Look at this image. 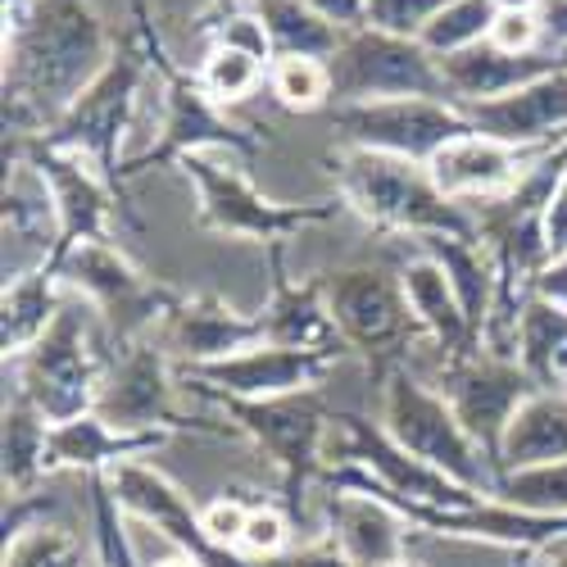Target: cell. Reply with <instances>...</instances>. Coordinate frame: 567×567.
I'll list each match as a JSON object with an SVG mask.
<instances>
[{
	"label": "cell",
	"mask_w": 567,
	"mask_h": 567,
	"mask_svg": "<svg viewBox=\"0 0 567 567\" xmlns=\"http://www.w3.org/2000/svg\"><path fill=\"white\" fill-rule=\"evenodd\" d=\"M318 536L332 540L354 567H400L413 558L417 532L409 517L372 491L318 482Z\"/></svg>",
	"instance_id": "7c38bea8"
},
{
	"label": "cell",
	"mask_w": 567,
	"mask_h": 567,
	"mask_svg": "<svg viewBox=\"0 0 567 567\" xmlns=\"http://www.w3.org/2000/svg\"><path fill=\"white\" fill-rule=\"evenodd\" d=\"M540 23H545V51L567 45V0H540Z\"/></svg>",
	"instance_id": "b9f144b4"
},
{
	"label": "cell",
	"mask_w": 567,
	"mask_h": 567,
	"mask_svg": "<svg viewBox=\"0 0 567 567\" xmlns=\"http://www.w3.org/2000/svg\"><path fill=\"white\" fill-rule=\"evenodd\" d=\"M291 513L281 504H255L250 517H246V532H241V554L255 558V563H272L291 549Z\"/></svg>",
	"instance_id": "836d02e7"
},
{
	"label": "cell",
	"mask_w": 567,
	"mask_h": 567,
	"mask_svg": "<svg viewBox=\"0 0 567 567\" xmlns=\"http://www.w3.org/2000/svg\"><path fill=\"white\" fill-rule=\"evenodd\" d=\"M337 192L363 218L386 231L404 236H477V214L454 205L436 192L427 164L395 159L382 151H354L337 155Z\"/></svg>",
	"instance_id": "7a4b0ae2"
},
{
	"label": "cell",
	"mask_w": 567,
	"mask_h": 567,
	"mask_svg": "<svg viewBox=\"0 0 567 567\" xmlns=\"http://www.w3.org/2000/svg\"><path fill=\"white\" fill-rule=\"evenodd\" d=\"M86 567H105V563H96V558H91V563H86Z\"/></svg>",
	"instance_id": "681fc988"
},
{
	"label": "cell",
	"mask_w": 567,
	"mask_h": 567,
	"mask_svg": "<svg viewBox=\"0 0 567 567\" xmlns=\"http://www.w3.org/2000/svg\"><path fill=\"white\" fill-rule=\"evenodd\" d=\"M554 60H558V69H567V45H558V51H554Z\"/></svg>",
	"instance_id": "7dc6e473"
},
{
	"label": "cell",
	"mask_w": 567,
	"mask_h": 567,
	"mask_svg": "<svg viewBox=\"0 0 567 567\" xmlns=\"http://www.w3.org/2000/svg\"><path fill=\"white\" fill-rule=\"evenodd\" d=\"M536 563H540V567H567V536L549 540V545L536 554Z\"/></svg>",
	"instance_id": "ee69618b"
},
{
	"label": "cell",
	"mask_w": 567,
	"mask_h": 567,
	"mask_svg": "<svg viewBox=\"0 0 567 567\" xmlns=\"http://www.w3.org/2000/svg\"><path fill=\"white\" fill-rule=\"evenodd\" d=\"M268 23L272 51L277 55H305V60H332L341 51L346 32L337 23H327L305 0H259L255 10Z\"/></svg>",
	"instance_id": "4316f807"
},
{
	"label": "cell",
	"mask_w": 567,
	"mask_h": 567,
	"mask_svg": "<svg viewBox=\"0 0 567 567\" xmlns=\"http://www.w3.org/2000/svg\"><path fill=\"white\" fill-rule=\"evenodd\" d=\"M45 441H51V422H45L28 400H6V491L23 495L32 491L45 472Z\"/></svg>",
	"instance_id": "83f0119b"
},
{
	"label": "cell",
	"mask_w": 567,
	"mask_h": 567,
	"mask_svg": "<svg viewBox=\"0 0 567 567\" xmlns=\"http://www.w3.org/2000/svg\"><path fill=\"white\" fill-rule=\"evenodd\" d=\"M101 313L82 296L69 291L55 327L19 359H6V377L19 400H28L45 422H73L82 413H96L105 363H101Z\"/></svg>",
	"instance_id": "3957f363"
},
{
	"label": "cell",
	"mask_w": 567,
	"mask_h": 567,
	"mask_svg": "<svg viewBox=\"0 0 567 567\" xmlns=\"http://www.w3.org/2000/svg\"><path fill=\"white\" fill-rule=\"evenodd\" d=\"M458 110L472 123V132L504 141V146L527 155H549L567 146V69H554L527 86L508 91V96L472 101Z\"/></svg>",
	"instance_id": "5bb4252c"
},
{
	"label": "cell",
	"mask_w": 567,
	"mask_h": 567,
	"mask_svg": "<svg viewBox=\"0 0 567 567\" xmlns=\"http://www.w3.org/2000/svg\"><path fill=\"white\" fill-rule=\"evenodd\" d=\"M69 305V287L55 268H41L6 287V359H19L55 327L60 309Z\"/></svg>",
	"instance_id": "484cf974"
},
{
	"label": "cell",
	"mask_w": 567,
	"mask_h": 567,
	"mask_svg": "<svg viewBox=\"0 0 567 567\" xmlns=\"http://www.w3.org/2000/svg\"><path fill=\"white\" fill-rule=\"evenodd\" d=\"M177 168L186 173V182H192L196 196H200V223L218 236H231V241L281 246L291 231L332 223L341 214L337 200H327V205H277V200H268L241 173L236 155L200 151V155H182Z\"/></svg>",
	"instance_id": "5b68a950"
},
{
	"label": "cell",
	"mask_w": 567,
	"mask_h": 567,
	"mask_svg": "<svg viewBox=\"0 0 567 567\" xmlns=\"http://www.w3.org/2000/svg\"><path fill=\"white\" fill-rule=\"evenodd\" d=\"M6 91L14 118L32 114V123H45V132L110 69L105 32L78 0H45L28 23H14V41L6 45Z\"/></svg>",
	"instance_id": "6da1fadb"
},
{
	"label": "cell",
	"mask_w": 567,
	"mask_h": 567,
	"mask_svg": "<svg viewBox=\"0 0 567 567\" xmlns=\"http://www.w3.org/2000/svg\"><path fill=\"white\" fill-rule=\"evenodd\" d=\"M495 19H499V10H495V0H450L445 10H436L432 14V23L422 28V45L436 55V60H445V55H458V51H467V45H482L486 37H491V28H495Z\"/></svg>",
	"instance_id": "f1b7e54d"
},
{
	"label": "cell",
	"mask_w": 567,
	"mask_h": 567,
	"mask_svg": "<svg viewBox=\"0 0 567 567\" xmlns=\"http://www.w3.org/2000/svg\"><path fill=\"white\" fill-rule=\"evenodd\" d=\"M305 6H313L327 23H337L341 32L368 28V6H363V0H305Z\"/></svg>",
	"instance_id": "60d3db41"
},
{
	"label": "cell",
	"mask_w": 567,
	"mask_h": 567,
	"mask_svg": "<svg viewBox=\"0 0 567 567\" xmlns=\"http://www.w3.org/2000/svg\"><path fill=\"white\" fill-rule=\"evenodd\" d=\"M168 354L182 359V368H196V363H214L227 359L236 350H250L264 341V322L259 313H236L223 300H192V305H177L168 318Z\"/></svg>",
	"instance_id": "44dd1931"
},
{
	"label": "cell",
	"mask_w": 567,
	"mask_h": 567,
	"mask_svg": "<svg viewBox=\"0 0 567 567\" xmlns=\"http://www.w3.org/2000/svg\"><path fill=\"white\" fill-rule=\"evenodd\" d=\"M486 41L495 45V51H504V55H536L540 41H545L540 10H508V14H499Z\"/></svg>",
	"instance_id": "8d00e7d4"
},
{
	"label": "cell",
	"mask_w": 567,
	"mask_h": 567,
	"mask_svg": "<svg viewBox=\"0 0 567 567\" xmlns=\"http://www.w3.org/2000/svg\"><path fill=\"white\" fill-rule=\"evenodd\" d=\"M168 445V432H118L101 413H82L73 422H55L45 441V472H110L123 458H155Z\"/></svg>",
	"instance_id": "ffe728a7"
},
{
	"label": "cell",
	"mask_w": 567,
	"mask_h": 567,
	"mask_svg": "<svg viewBox=\"0 0 567 567\" xmlns=\"http://www.w3.org/2000/svg\"><path fill=\"white\" fill-rule=\"evenodd\" d=\"M400 277V291H404V305L417 322V332H427L432 346L441 350L445 363H458L467 354H482V341H477V327H472L458 291H454V281L450 272L432 259V255H413L395 268Z\"/></svg>",
	"instance_id": "ac0fdd59"
},
{
	"label": "cell",
	"mask_w": 567,
	"mask_h": 567,
	"mask_svg": "<svg viewBox=\"0 0 567 567\" xmlns=\"http://www.w3.org/2000/svg\"><path fill=\"white\" fill-rule=\"evenodd\" d=\"M214 45H227V51H241V55L259 60L264 69L277 60L272 37H268V23H264L259 14H231V19H223V23H218V32H214Z\"/></svg>",
	"instance_id": "d590c367"
},
{
	"label": "cell",
	"mask_w": 567,
	"mask_h": 567,
	"mask_svg": "<svg viewBox=\"0 0 567 567\" xmlns=\"http://www.w3.org/2000/svg\"><path fill=\"white\" fill-rule=\"evenodd\" d=\"M567 458V395L563 391H532L523 409L513 413L504 445H499V482L508 472L549 467Z\"/></svg>",
	"instance_id": "cb8c5ba5"
},
{
	"label": "cell",
	"mask_w": 567,
	"mask_h": 567,
	"mask_svg": "<svg viewBox=\"0 0 567 567\" xmlns=\"http://www.w3.org/2000/svg\"><path fill=\"white\" fill-rule=\"evenodd\" d=\"M272 96L277 105H287L296 114H313L332 101V73H327V60H305V55H277L268 69Z\"/></svg>",
	"instance_id": "f546056e"
},
{
	"label": "cell",
	"mask_w": 567,
	"mask_h": 567,
	"mask_svg": "<svg viewBox=\"0 0 567 567\" xmlns=\"http://www.w3.org/2000/svg\"><path fill=\"white\" fill-rule=\"evenodd\" d=\"M264 78V64L241 55V51H227V45H209V55L200 64V86H205V96L214 105H236V101H246L250 91L259 86Z\"/></svg>",
	"instance_id": "1f68e13d"
},
{
	"label": "cell",
	"mask_w": 567,
	"mask_h": 567,
	"mask_svg": "<svg viewBox=\"0 0 567 567\" xmlns=\"http://www.w3.org/2000/svg\"><path fill=\"white\" fill-rule=\"evenodd\" d=\"M540 155L513 151L504 141H491L482 132H467L458 141H450L445 151H436L427 159V173L436 182V192L454 205H491L504 200L508 192H517V182L532 173Z\"/></svg>",
	"instance_id": "e0dca14e"
},
{
	"label": "cell",
	"mask_w": 567,
	"mask_h": 567,
	"mask_svg": "<svg viewBox=\"0 0 567 567\" xmlns=\"http://www.w3.org/2000/svg\"><path fill=\"white\" fill-rule=\"evenodd\" d=\"M146 78L151 73L136 55H114L110 69L60 114V123L51 127L45 141L60 151L82 155L86 164H96L110 177L114 168H123L132 110H136V96H141V86H146Z\"/></svg>",
	"instance_id": "9c48e42d"
},
{
	"label": "cell",
	"mask_w": 567,
	"mask_h": 567,
	"mask_svg": "<svg viewBox=\"0 0 567 567\" xmlns=\"http://www.w3.org/2000/svg\"><path fill=\"white\" fill-rule=\"evenodd\" d=\"M558 391H563V395H567V377H563V386H558Z\"/></svg>",
	"instance_id": "f907efd6"
},
{
	"label": "cell",
	"mask_w": 567,
	"mask_h": 567,
	"mask_svg": "<svg viewBox=\"0 0 567 567\" xmlns=\"http://www.w3.org/2000/svg\"><path fill=\"white\" fill-rule=\"evenodd\" d=\"M159 567H200V563L186 558V554H177V558H168V563H159Z\"/></svg>",
	"instance_id": "bcb514c9"
},
{
	"label": "cell",
	"mask_w": 567,
	"mask_h": 567,
	"mask_svg": "<svg viewBox=\"0 0 567 567\" xmlns=\"http://www.w3.org/2000/svg\"><path fill=\"white\" fill-rule=\"evenodd\" d=\"M322 296H327V309H332L346 346H359L368 354L404 346L409 327H417L409 305H404L400 277L382 272V268H337V272H327Z\"/></svg>",
	"instance_id": "4fadbf2b"
},
{
	"label": "cell",
	"mask_w": 567,
	"mask_h": 567,
	"mask_svg": "<svg viewBox=\"0 0 567 567\" xmlns=\"http://www.w3.org/2000/svg\"><path fill=\"white\" fill-rule=\"evenodd\" d=\"M363 6H368V28L417 41L422 28L432 23V14L445 10L450 0H363Z\"/></svg>",
	"instance_id": "e575fe53"
},
{
	"label": "cell",
	"mask_w": 567,
	"mask_h": 567,
	"mask_svg": "<svg viewBox=\"0 0 567 567\" xmlns=\"http://www.w3.org/2000/svg\"><path fill=\"white\" fill-rule=\"evenodd\" d=\"M96 413L118 432H173L186 427L177 413V386L168 372V350L132 346L105 368Z\"/></svg>",
	"instance_id": "9a60e30c"
},
{
	"label": "cell",
	"mask_w": 567,
	"mask_h": 567,
	"mask_svg": "<svg viewBox=\"0 0 567 567\" xmlns=\"http://www.w3.org/2000/svg\"><path fill=\"white\" fill-rule=\"evenodd\" d=\"M268 567H354L332 540L327 536H313V540H305V545H291L281 558H272Z\"/></svg>",
	"instance_id": "ab89813d"
},
{
	"label": "cell",
	"mask_w": 567,
	"mask_h": 567,
	"mask_svg": "<svg viewBox=\"0 0 567 567\" xmlns=\"http://www.w3.org/2000/svg\"><path fill=\"white\" fill-rule=\"evenodd\" d=\"M540 241H545V268L567 259V177L554 186V196L540 214Z\"/></svg>",
	"instance_id": "f35d334b"
},
{
	"label": "cell",
	"mask_w": 567,
	"mask_h": 567,
	"mask_svg": "<svg viewBox=\"0 0 567 567\" xmlns=\"http://www.w3.org/2000/svg\"><path fill=\"white\" fill-rule=\"evenodd\" d=\"M55 272L64 277V287L73 296H82L123 337L141 332L146 322H159V318H168L177 309V300L164 287H155V281L110 241L69 246L55 259Z\"/></svg>",
	"instance_id": "52a82bcc"
},
{
	"label": "cell",
	"mask_w": 567,
	"mask_h": 567,
	"mask_svg": "<svg viewBox=\"0 0 567 567\" xmlns=\"http://www.w3.org/2000/svg\"><path fill=\"white\" fill-rule=\"evenodd\" d=\"M432 386L450 400L467 436L482 445V454L491 458L495 477H499V445H504L508 422L523 409V400L540 386L523 372V363L491 359V354H467L458 363H445Z\"/></svg>",
	"instance_id": "8fae6325"
},
{
	"label": "cell",
	"mask_w": 567,
	"mask_h": 567,
	"mask_svg": "<svg viewBox=\"0 0 567 567\" xmlns=\"http://www.w3.org/2000/svg\"><path fill=\"white\" fill-rule=\"evenodd\" d=\"M558 60L554 51H536V55H504L495 51L491 41L482 45H467L458 55H445L441 60V73H445V86L454 105H472V101H495V96H508V91L527 86L545 73H554Z\"/></svg>",
	"instance_id": "7402d4cb"
},
{
	"label": "cell",
	"mask_w": 567,
	"mask_h": 567,
	"mask_svg": "<svg viewBox=\"0 0 567 567\" xmlns=\"http://www.w3.org/2000/svg\"><path fill=\"white\" fill-rule=\"evenodd\" d=\"M341 354L327 350H291V346H272L259 341L250 350H236L214 363L182 368L186 382L200 395L218 400H281V395H309L318 391L327 377L337 372Z\"/></svg>",
	"instance_id": "30bf717a"
},
{
	"label": "cell",
	"mask_w": 567,
	"mask_h": 567,
	"mask_svg": "<svg viewBox=\"0 0 567 567\" xmlns=\"http://www.w3.org/2000/svg\"><path fill=\"white\" fill-rule=\"evenodd\" d=\"M28 159L45 173L51 182V196L60 205V223H64V250L78 241H110V186L105 173L96 164H86L73 151H60L51 141H32ZM60 250V255H64Z\"/></svg>",
	"instance_id": "d6986e66"
},
{
	"label": "cell",
	"mask_w": 567,
	"mask_h": 567,
	"mask_svg": "<svg viewBox=\"0 0 567 567\" xmlns=\"http://www.w3.org/2000/svg\"><path fill=\"white\" fill-rule=\"evenodd\" d=\"M527 567H540V563H536V554H532V563H527Z\"/></svg>",
	"instance_id": "816d5d0a"
},
{
	"label": "cell",
	"mask_w": 567,
	"mask_h": 567,
	"mask_svg": "<svg viewBox=\"0 0 567 567\" xmlns=\"http://www.w3.org/2000/svg\"><path fill=\"white\" fill-rule=\"evenodd\" d=\"M382 427H386V436L404 454L422 458L427 467L445 472V477H454V482H463L472 491L495 495L499 477H495L491 458L482 454L477 441L467 436V427L458 422V413L450 409V400L432 382H422L417 372H409V368H391L386 372Z\"/></svg>",
	"instance_id": "277c9868"
},
{
	"label": "cell",
	"mask_w": 567,
	"mask_h": 567,
	"mask_svg": "<svg viewBox=\"0 0 567 567\" xmlns=\"http://www.w3.org/2000/svg\"><path fill=\"white\" fill-rule=\"evenodd\" d=\"M400 567H427V563H417V558H409V563H400Z\"/></svg>",
	"instance_id": "c3c4849f"
},
{
	"label": "cell",
	"mask_w": 567,
	"mask_h": 567,
	"mask_svg": "<svg viewBox=\"0 0 567 567\" xmlns=\"http://www.w3.org/2000/svg\"><path fill=\"white\" fill-rule=\"evenodd\" d=\"M255 504H246L241 495H218L209 504H200V527L214 545L223 549H241V532H246V517Z\"/></svg>",
	"instance_id": "74e56055"
},
{
	"label": "cell",
	"mask_w": 567,
	"mask_h": 567,
	"mask_svg": "<svg viewBox=\"0 0 567 567\" xmlns=\"http://www.w3.org/2000/svg\"><path fill=\"white\" fill-rule=\"evenodd\" d=\"M332 132L354 151H382L395 159L427 164L450 141L467 136L472 123L454 101H368V105H341L332 118Z\"/></svg>",
	"instance_id": "ba28073f"
},
{
	"label": "cell",
	"mask_w": 567,
	"mask_h": 567,
	"mask_svg": "<svg viewBox=\"0 0 567 567\" xmlns=\"http://www.w3.org/2000/svg\"><path fill=\"white\" fill-rule=\"evenodd\" d=\"M517 363L540 391H558L567 377V305L527 296L523 327H517Z\"/></svg>",
	"instance_id": "d4e9b609"
},
{
	"label": "cell",
	"mask_w": 567,
	"mask_h": 567,
	"mask_svg": "<svg viewBox=\"0 0 567 567\" xmlns=\"http://www.w3.org/2000/svg\"><path fill=\"white\" fill-rule=\"evenodd\" d=\"M86 536H78L69 523H41L28 527L19 536L6 540V567H51L55 558H64L73 545H82Z\"/></svg>",
	"instance_id": "d6a6232c"
},
{
	"label": "cell",
	"mask_w": 567,
	"mask_h": 567,
	"mask_svg": "<svg viewBox=\"0 0 567 567\" xmlns=\"http://www.w3.org/2000/svg\"><path fill=\"white\" fill-rule=\"evenodd\" d=\"M536 296L567 305V259H563V264H554V268H545V272L536 277Z\"/></svg>",
	"instance_id": "7bdbcfd3"
},
{
	"label": "cell",
	"mask_w": 567,
	"mask_h": 567,
	"mask_svg": "<svg viewBox=\"0 0 567 567\" xmlns=\"http://www.w3.org/2000/svg\"><path fill=\"white\" fill-rule=\"evenodd\" d=\"M332 73V101L341 105H368V101H409V96H427V101H454L441 60L413 37H391L377 28L346 32L341 51L327 60Z\"/></svg>",
	"instance_id": "8992f818"
},
{
	"label": "cell",
	"mask_w": 567,
	"mask_h": 567,
	"mask_svg": "<svg viewBox=\"0 0 567 567\" xmlns=\"http://www.w3.org/2000/svg\"><path fill=\"white\" fill-rule=\"evenodd\" d=\"M264 322V341L272 346H291V350H327V354H346V337L327 309L322 287H291L287 277L277 272L272 281V300L259 313Z\"/></svg>",
	"instance_id": "603a6c76"
},
{
	"label": "cell",
	"mask_w": 567,
	"mask_h": 567,
	"mask_svg": "<svg viewBox=\"0 0 567 567\" xmlns=\"http://www.w3.org/2000/svg\"><path fill=\"white\" fill-rule=\"evenodd\" d=\"M495 499L527 508V513H563L567 517V458L549 467H527V472H508L495 486Z\"/></svg>",
	"instance_id": "4dcf8cb0"
},
{
	"label": "cell",
	"mask_w": 567,
	"mask_h": 567,
	"mask_svg": "<svg viewBox=\"0 0 567 567\" xmlns=\"http://www.w3.org/2000/svg\"><path fill=\"white\" fill-rule=\"evenodd\" d=\"M495 10L508 14V10H540V0H495Z\"/></svg>",
	"instance_id": "f6af8a7d"
},
{
	"label": "cell",
	"mask_w": 567,
	"mask_h": 567,
	"mask_svg": "<svg viewBox=\"0 0 567 567\" xmlns=\"http://www.w3.org/2000/svg\"><path fill=\"white\" fill-rule=\"evenodd\" d=\"M64 250V223L45 173L19 155L6 177V287L41 268H55Z\"/></svg>",
	"instance_id": "2e32d148"
}]
</instances>
